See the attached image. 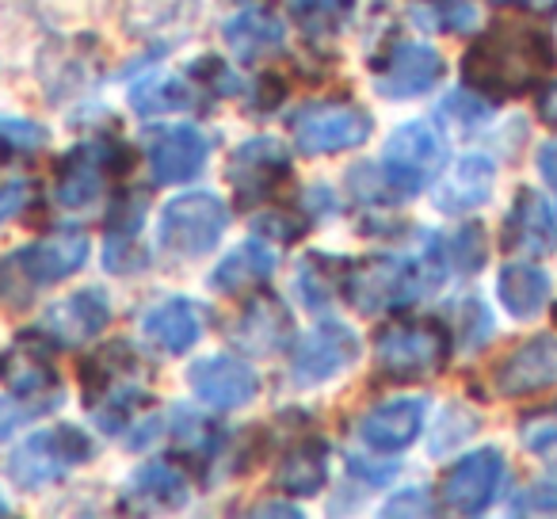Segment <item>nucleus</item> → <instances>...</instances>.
I'll return each mask as SVG.
<instances>
[{
  "label": "nucleus",
  "instance_id": "1",
  "mask_svg": "<svg viewBox=\"0 0 557 519\" xmlns=\"http://www.w3.org/2000/svg\"><path fill=\"white\" fill-rule=\"evenodd\" d=\"M554 39L534 24H496L462 54L466 88L485 100H511L523 96L554 70Z\"/></svg>",
  "mask_w": 557,
  "mask_h": 519
},
{
  "label": "nucleus",
  "instance_id": "2",
  "mask_svg": "<svg viewBox=\"0 0 557 519\" xmlns=\"http://www.w3.org/2000/svg\"><path fill=\"white\" fill-rule=\"evenodd\" d=\"M443 272H447V248H443V240L435 233H424L420 252H382L351 264L348 280H344V295L359 313H394L440 287Z\"/></svg>",
  "mask_w": 557,
  "mask_h": 519
},
{
  "label": "nucleus",
  "instance_id": "3",
  "mask_svg": "<svg viewBox=\"0 0 557 519\" xmlns=\"http://www.w3.org/2000/svg\"><path fill=\"white\" fill-rule=\"evenodd\" d=\"M447 348L440 321H397L374 336V371L386 382H424L447 363Z\"/></svg>",
  "mask_w": 557,
  "mask_h": 519
},
{
  "label": "nucleus",
  "instance_id": "4",
  "mask_svg": "<svg viewBox=\"0 0 557 519\" xmlns=\"http://www.w3.org/2000/svg\"><path fill=\"white\" fill-rule=\"evenodd\" d=\"M96 455L92 440L77 424H54L47 432H35L12 450L9 478L20 489H42L50 481H62L70 470L85 466Z\"/></svg>",
  "mask_w": 557,
  "mask_h": 519
},
{
  "label": "nucleus",
  "instance_id": "5",
  "mask_svg": "<svg viewBox=\"0 0 557 519\" xmlns=\"http://www.w3.org/2000/svg\"><path fill=\"white\" fill-rule=\"evenodd\" d=\"M443 164H447V141L424 119L401 123L382 146V172H386V180L401 199H412L417 191H424V184H432L440 176Z\"/></svg>",
  "mask_w": 557,
  "mask_h": 519
},
{
  "label": "nucleus",
  "instance_id": "6",
  "mask_svg": "<svg viewBox=\"0 0 557 519\" xmlns=\"http://www.w3.org/2000/svg\"><path fill=\"white\" fill-rule=\"evenodd\" d=\"M230 225V207L214 191H187L164 202L157 240L176 256H207Z\"/></svg>",
  "mask_w": 557,
  "mask_h": 519
},
{
  "label": "nucleus",
  "instance_id": "7",
  "mask_svg": "<svg viewBox=\"0 0 557 519\" xmlns=\"http://www.w3.org/2000/svg\"><path fill=\"white\" fill-rule=\"evenodd\" d=\"M374 119L359 103H310L290 119V134H295L298 149L306 157H329L356 149L371 138Z\"/></svg>",
  "mask_w": 557,
  "mask_h": 519
},
{
  "label": "nucleus",
  "instance_id": "8",
  "mask_svg": "<svg viewBox=\"0 0 557 519\" xmlns=\"http://www.w3.org/2000/svg\"><path fill=\"white\" fill-rule=\"evenodd\" d=\"M363 344H359L356 329H348L344 321H318L310 333H302V341H295L290 351V374L298 386H321V382L344 374L359 359Z\"/></svg>",
  "mask_w": 557,
  "mask_h": 519
},
{
  "label": "nucleus",
  "instance_id": "9",
  "mask_svg": "<svg viewBox=\"0 0 557 519\" xmlns=\"http://www.w3.org/2000/svg\"><path fill=\"white\" fill-rule=\"evenodd\" d=\"M119 153H123V149H119L111 138H92V141H81V146H73L70 153L62 157L58 172H54L58 207L81 210V207H88V202L100 199L108 176L115 169H123V164H115Z\"/></svg>",
  "mask_w": 557,
  "mask_h": 519
},
{
  "label": "nucleus",
  "instance_id": "10",
  "mask_svg": "<svg viewBox=\"0 0 557 519\" xmlns=\"http://www.w3.org/2000/svg\"><path fill=\"white\" fill-rule=\"evenodd\" d=\"M374 92L386 100H417L443 81V54L428 42H394L374 58Z\"/></svg>",
  "mask_w": 557,
  "mask_h": 519
},
{
  "label": "nucleus",
  "instance_id": "11",
  "mask_svg": "<svg viewBox=\"0 0 557 519\" xmlns=\"http://www.w3.org/2000/svg\"><path fill=\"white\" fill-rule=\"evenodd\" d=\"M88 233L85 230H58L50 237L35 240V245L12 252L9 268L20 275V287H47V283H62L77 275L88 264Z\"/></svg>",
  "mask_w": 557,
  "mask_h": 519
},
{
  "label": "nucleus",
  "instance_id": "12",
  "mask_svg": "<svg viewBox=\"0 0 557 519\" xmlns=\"http://www.w3.org/2000/svg\"><path fill=\"white\" fill-rule=\"evenodd\" d=\"M225 176H230V187L237 191V199L248 207V202L271 199L278 187L287 184L290 157L275 138H248L233 149Z\"/></svg>",
  "mask_w": 557,
  "mask_h": 519
},
{
  "label": "nucleus",
  "instance_id": "13",
  "mask_svg": "<svg viewBox=\"0 0 557 519\" xmlns=\"http://www.w3.org/2000/svg\"><path fill=\"white\" fill-rule=\"evenodd\" d=\"M504 481V455L496 447H478L450 466L443 481V504L458 516H481L496 501Z\"/></svg>",
  "mask_w": 557,
  "mask_h": 519
},
{
  "label": "nucleus",
  "instance_id": "14",
  "mask_svg": "<svg viewBox=\"0 0 557 519\" xmlns=\"http://www.w3.org/2000/svg\"><path fill=\"white\" fill-rule=\"evenodd\" d=\"M149 172L157 184H187L210 157V138L199 126H153L146 131Z\"/></svg>",
  "mask_w": 557,
  "mask_h": 519
},
{
  "label": "nucleus",
  "instance_id": "15",
  "mask_svg": "<svg viewBox=\"0 0 557 519\" xmlns=\"http://www.w3.org/2000/svg\"><path fill=\"white\" fill-rule=\"evenodd\" d=\"M111 321V298L100 287H85L77 295L62 298L58 306H50L47 318L39 321L35 333H42L50 341V348H81V344L96 341Z\"/></svg>",
  "mask_w": 557,
  "mask_h": 519
},
{
  "label": "nucleus",
  "instance_id": "16",
  "mask_svg": "<svg viewBox=\"0 0 557 519\" xmlns=\"http://www.w3.org/2000/svg\"><path fill=\"white\" fill-rule=\"evenodd\" d=\"M187 386L210 409H240L260 394V379L240 356H202L187 367Z\"/></svg>",
  "mask_w": 557,
  "mask_h": 519
},
{
  "label": "nucleus",
  "instance_id": "17",
  "mask_svg": "<svg viewBox=\"0 0 557 519\" xmlns=\"http://www.w3.org/2000/svg\"><path fill=\"white\" fill-rule=\"evenodd\" d=\"M233 348L252 351V356H275V351L295 344V321H290L287 306L275 295H256L245 302V310L233 318L225 329Z\"/></svg>",
  "mask_w": 557,
  "mask_h": 519
},
{
  "label": "nucleus",
  "instance_id": "18",
  "mask_svg": "<svg viewBox=\"0 0 557 519\" xmlns=\"http://www.w3.org/2000/svg\"><path fill=\"white\" fill-rule=\"evenodd\" d=\"M493 386L500 397H531L557 386V336H534L519 344L493 371Z\"/></svg>",
  "mask_w": 557,
  "mask_h": 519
},
{
  "label": "nucleus",
  "instance_id": "19",
  "mask_svg": "<svg viewBox=\"0 0 557 519\" xmlns=\"http://www.w3.org/2000/svg\"><path fill=\"white\" fill-rule=\"evenodd\" d=\"M424 397H394V401H382L359 420V440L374 455H394L417 443V435L424 432Z\"/></svg>",
  "mask_w": 557,
  "mask_h": 519
},
{
  "label": "nucleus",
  "instance_id": "20",
  "mask_svg": "<svg viewBox=\"0 0 557 519\" xmlns=\"http://www.w3.org/2000/svg\"><path fill=\"white\" fill-rule=\"evenodd\" d=\"M496 184V164L485 153H466L447 169V176L435 187V207L443 214H470V210L485 207Z\"/></svg>",
  "mask_w": 557,
  "mask_h": 519
},
{
  "label": "nucleus",
  "instance_id": "21",
  "mask_svg": "<svg viewBox=\"0 0 557 519\" xmlns=\"http://www.w3.org/2000/svg\"><path fill=\"white\" fill-rule=\"evenodd\" d=\"M504 248L519 256H549L557 248V222L539 191H519L504 222Z\"/></svg>",
  "mask_w": 557,
  "mask_h": 519
},
{
  "label": "nucleus",
  "instance_id": "22",
  "mask_svg": "<svg viewBox=\"0 0 557 519\" xmlns=\"http://www.w3.org/2000/svg\"><path fill=\"white\" fill-rule=\"evenodd\" d=\"M141 333L153 348L169 351V356H180V351L195 348L202 336V310L191 302V298H161L153 302L146 313H141Z\"/></svg>",
  "mask_w": 557,
  "mask_h": 519
},
{
  "label": "nucleus",
  "instance_id": "23",
  "mask_svg": "<svg viewBox=\"0 0 557 519\" xmlns=\"http://www.w3.org/2000/svg\"><path fill=\"white\" fill-rule=\"evenodd\" d=\"M225 42L240 62H260L283 50V20L263 4H240L230 20H225Z\"/></svg>",
  "mask_w": 557,
  "mask_h": 519
},
{
  "label": "nucleus",
  "instance_id": "24",
  "mask_svg": "<svg viewBox=\"0 0 557 519\" xmlns=\"http://www.w3.org/2000/svg\"><path fill=\"white\" fill-rule=\"evenodd\" d=\"M126 508H141V511H176L191 501V485H187L184 470L169 462H149L141 470L131 473L123 489Z\"/></svg>",
  "mask_w": 557,
  "mask_h": 519
},
{
  "label": "nucleus",
  "instance_id": "25",
  "mask_svg": "<svg viewBox=\"0 0 557 519\" xmlns=\"http://www.w3.org/2000/svg\"><path fill=\"white\" fill-rule=\"evenodd\" d=\"M275 264H278L275 245H268L263 237H252L218 260V268L210 272V287L218 295H240V291H252L260 283H268L275 275Z\"/></svg>",
  "mask_w": 557,
  "mask_h": 519
},
{
  "label": "nucleus",
  "instance_id": "26",
  "mask_svg": "<svg viewBox=\"0 0 557 519\" xmlns=\"http://www.w3.org/2000/svg\"><path fill=\"white\" fill-rule=\"evenodd\" d=\"M141 371L138 356H134L131 344L115 341V344H103L100 351H92V356L81 363V382H85V405H100L103 397L119 394V390L126 386H138V379L134 374Z\"/></svg>",
  "mask_w": 557,
  "mask_h": 519
},
{
  "label": "nucleus",
  "instance_id": "27",
  "mask_svg": "<svg viewBox=\"0 0 557 519\" xmlns=\"http://www.w3.org/2000/svg\"><path fill=\"white\" fill-rule=\"evenodd\" d=\"M199 0H119V20L134 39L187 32L195 24Z\"/></svg>",
  "mask_w": 557,
  "mask_h": 519
},
{
  "label": "nucleus",
  "instance_id": "28",
  "mask_svg": "<svg viewBox=\"0 0 557 519\" xmlns=\"http://www.w3.org/2000/svg\"><path fill=\"white\" fill-rule=\"evenodd\" d=\"M329 443L325 440H302L295 443V447L283 455V462H278L275 470V489H283L287 496H298V501H306V496H318L321 489H325L329 481Z\"/></svg>",
  "mask_w": 557,
  "mask_h": 519
},
{
  "label": "nucleus",
  "instance_id": "29",
  "mask_svg": "<svg viewBox=\"0 0 557 519\" xmlns=\"http://www.w3.org/2000/svg\"><path fill=\"white\" fill-rule=\"evenodd\" d=\"M88 39H73V42H50L47 50L39 54V81L47 85L50 96H73L88 85L92 77V62H88Z\"/></svg>",
  "mask_w": 557,
  "mask_h": 519
},
{
  "label": "nucleus",
  "instance_id": "30",
  "mask_svg": "<svg viewBox=\"0 0 557 519\" xmlns=\"http://www.w3.org/2000/svg\"><path fill=\"white\" fill-rule=\"evenodd\" d=\"M549 275L534 264H508L500 268V280H496V298L516 321L539 318L549 302Z\"/></svg>",
  "mask_w": 557,
  "mask_h": 519
},
{
  "label": "nucleus",
  "instance_id": "31",
  "mask_svg": "<svg viewBox=\"0 0 557 519\" xmlns=\"http://www.w3.org/2000/svg\"><path fill=\"white\" fill-rule=\"evenodd\" d=\"M348 260L341 256H329V252H306L298 260V272H295V295L302 298L306 310L321 313L336 295L344 291V280H348Z\"/></svg>",
  "mask_w": 557,
  "mask_h": 519
},
{
  "label": "nucleus",
  "instance_id": "32",
  "mask_svg": "<svg viewBox=\"0 0 557 519\" xmlns=\"http://www.w3.org/2000/svg\"><path fill=\"white\" fill-rule=\"evenodd\" d=\"M141 222H146V207H141V199H126L115 207V214H111V230H108V256H103L108 272H134V268H141L138 260L146 256L138 245Z\"/></svg>",
  "mask_w": 557,
  "mask_h": 519
},
{
  "label": "nucleus",
  "instance_id": "33",
  "mask_svg": "<svg viewBox=\"0 0 557 519\" xmlns=\"http://www.w3.org/2000/svg\"><path fill=\"white\" fill-rule=\"evenodd\" d=\"M131 103L138 115H172V111H191L195 108V88L191 77L180 81L169 73L146 77L141 85L131 88Z\"/></svg>",
  "mask_w": 557,
  "mask_h": 519
},
{
  "label": "nucleus",
  "instance_id": "34",
  "mask_svg": "<svg viewBox=\"0 0 557 519\" xmlns=\"http://www.w3.org/2000/svg\"><path fill=\"white\" fill-rule=\"evenodd\" d=\"M409 20L435 35H466L478 27V9L470 0H409Z\"/></svg>",
  "mask_w": 557,
  "mask_h": 519
},
{
  "label": "nucleus",
  "instance_id": "35",
  "mask_svg": "<svg viewBox=\"0 0 557 519\" xmlns=\"http://www.w3.org/2000/svg\"><path fill=\"white\" fill-rule=\"evenodd\" d=\"M172 440L184 455L191 458H214L222 450V428L207 417V412L191 409V405H176L172 409Z\"/></svg>",
  "mask_w": 557,
  "mask_h": 519
},
{
  "label": "nucleus",
  "instance_id": "36",
  "mask_svg": "<svg viewBox=\"0 0 557 519\" xmlns=\"http://www.w3.org/2000/svg\"><path fill=\"white\" fill-rule=\"evenodd\" d=\"M62 397H47V394H24V390H9L0 397V440H12L20 435L27 424H35L39 417H47Z\"/></svg>",
  "mask_w": 557,
  "mask_h": 519
},
{
  "label": "nucleus",
  "instance_id": "37",
  "mask_svg": "<svg viewBox=\"0 0 557 519\" xmlns=\"http://www.w3.org/2000/svg\"><path fill=\"white\" fill-rule=\"evenodd\" d=\"M290 12H295L298 27L306 35H336L348 16L356 12V0H290Z\"/></svg>",
  "mask_w": 557,
  "mask_h": 519
},
{
  "label": "nucleus",
  "instance_id": "38",
  "mask_svg": "<svg viewBox=\"0 0 557 519\" xmlns=\"http://www.w3.org/2000/svg\"><path fill=\"white\" fill-rule=\"evenodd\" d=\"M493 336V318L478 298H462L455 306V341L462 351H478Z\"/></svg>",
  "mask_w": 557,
  "mask_h": 519
},
{
  "label": "nucleus",
  "instance_id": "39",
  "mask_svg": "<svg viewBox=\"0 0 557 519\" xmlns=\"http://www.w3.org/2000/svg\"><path fill=\"white\" fill-rule=\"evenodd\" d=\"M485 248H488L485 245V230H481L478 222H470L447 240V260L462 275H473V272H481V268H485Z\"/></svg>",
  "mask_w": 557,
  "mask_h": 519
},
{
  "label": "nucleus",
  "instance_id": "40",
  "mask_svg": "<svg viewBox=\"0 0 557 519\" xmlns=\"http://www.w3.org/2000/svg\"><path fill=\"white\" fill-rule=\"evenodd\" d=\"M187 77H191V85L207 88L210 96H237L240 92V77L214 54L195 58V62L187 65Z\"/></svg>",
  "mask_w": 557,
  "mask_h": 519
},
{
  "label": "nucleus",
  "instance_id": "41",
  "mask_svg": "<svg viewBox=\"0 0 557 519\" xmlns=\"http://www.w3.org/2000/svg\"><path fill=\"white\" fill-rule=\"evenodd\" d=\"M519 440L531 455H539L542 462H549L557 470V417L554 412H539V417H527L519 424Z\"/></svg>",
  "mask_w": 557,
  "mask_h": 519
},
{
  "label": "nucleus",
  "instance_id": "42",
  "mask_svg": "<svg viewBox=\"0 0 557 519\" xmlns=\"http://www.w3.org/2000/svg\"><path fill=\"white\" fill-rule=\"evenodd\" d=\"M478 428V417L462 405H447L435 424V435H432V455H447L450 447H458L462 440H470V432Z\"/></svg>",
  "mask_w": 557,
  "mask_h": 519
},
{
  "label": "nucleus",
  "instance_id": "43",
  "mask_svg": "<svg viewBox=\"0 0 557 519\" xmlns=\"http://www.w3.org/2000/svg\"><path fill=\"white\" fill-rule=\"evenodd\" d=\"M42 146H47V131H42L39 123L0 115V149H12V153H35V149H42Z\"/></svg>",
  "mask_w": 557,
  "mask_h": 519
},
{
  "label": "nucleus",
  "instance_id": "44",
  "mask_svg": "<svg viewBox=\"0 0 557 519\" xmlns=\"http://www.w3.org/2000/svg\"><path fill=\"white\" fill-rule=\"evenodd\" d=\"M511 511L516 516H527V511H557V481H534V485L519 489L516 501H511Z\"/></svg>",
  "mask_w": 557,
  "mask_h": 519
},
{
  "label": "nucleus",
  "instance_id": "45",
  "mask_svg": "<svg viewBox=\"0 0 557 519\" xmlns=\"http://www.w3.org/2000/svg\"><path fill=\"white\" fill-rule=\"evenodd\" d=\"M435 504L428 489H401L382 504V516H432Z\"/></svg>",
  "mask_w": 557,
  "mask_h": 519
},
{
  "label": "nucleus",
  "instance_id": "46",
  "mask_svg": "<svg viewBox=\"0 0 557 519\" xmlns=\"http://www.w3.org/2000/svg\"><path fill=\"white\" fill-rule=\"evenodd\" d=\"M306 233V218H290V214H260L256 218V237H275L283 245L298 240Z\"/></svg>",
  "mask_w": 557,
  "mask_h": 519
},
{
  "label": "nucleus",
  "instance_id": "47",
  "mask_svg": "<svg viewBox=\"0 0 557 519\" xmlns=\"http://www.w3.org/2000/svg\"><path fill=\"white\" fill-rule=\"evenodd\" d=\"M27 202H32V184H27V180H12V184L0 187V230H4V222H12Z\"/></svg>",
  "mask_w": 557,
  "mask_h": 519
},
{
  "label": "nucleus",
  "instance_id": "48",
  "mask_svg": "<svg viewBox=\"0 0 557 519\" xmlns=\"http://www.w3.org/2000/svg\"><path fill=\"white\" fill-rule=\"evenodd\" d=\"M283 96H287V85H283V77H278V73H263V77L256 81L252 103H260L256 111H275Z\"/></svg>",
  "mask_w": 557,
  "mask_h": 519
},
{
  "label": "nucleus",
  "instance_id": "49",
  "mask_svg": "<svg viewBox=\"0 0 557 519\" xmlns=\"http://www.w3.org/2000/svg\"><path fill=\"white\" fill-rule=\"evenodd\" d=\"M539 172H542V180H546V184L557 187V138L546 141V146L539 149Z\"/></svg>",
  "mask_w": 557,
  "mask_h": 519
},
{
  "label": "nucleus",
  "instance_id": "50",
  "mask_svg": "<svg viewBox=\"0 0 557 519\" xmlns=\"http://www.w3.org/2000/svg\"><path fill=\"white\" fill-rule=\"evenodd\" d=\"M539 115L546 119L549 126H557V81L546 88V92H542V100H539Z\"/></svg>",
  "mask_w": 557,
  "mask_h": 519
},
{
  "label": "nucleus",
  "instance_id": "51",
  "mask_svg": "<svg viewBox=\"0 0 557 519\" xmlns=\"http://www.w3.org/2000/svg\"><path fill=\"white\" fill-rule=\"evenodd\" d=\"M252 516H290V519H298L302 511L287 508V504H260V508H252Z\"/></svg>",
  "mask_w": 557,
  "mask_h": 519
},
{
  "label": "nucleus",
  "instance_id": "52",
  "mask_svg": "<svg viewBox=\"0 0 557 519\" xmlns=\"http://www.w3.org/2000/svg\"><path fill=\"white\" fill-rule=\"evenodd\" d=\"M0 516H9V504H4V496H0Z\"/></svg>",
  "mask_w": 557,
  "mask_h": 519
}]
</instances>
